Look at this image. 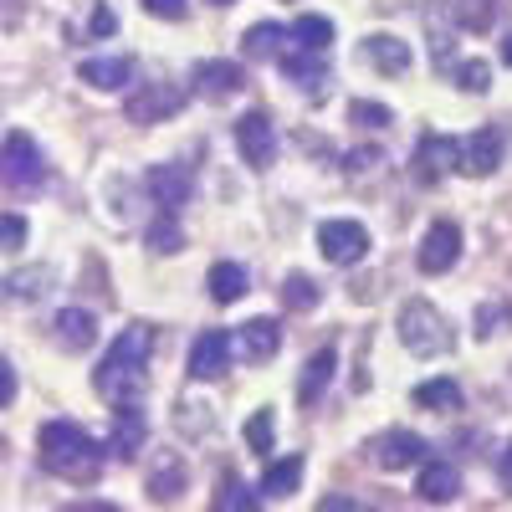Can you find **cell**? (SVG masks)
<instances>
[{"label": "cell", "instance_id": "cell-3", "mask_svg": "<svg viewBox=\"0 0 512 512\" xmlns=\"http://www.w3.org/2000/svg\"><path fill=\"white\" fill-rule=\"evenodd\" d=\"M395 333L415 359H436V354L451 349V323L441 318L436 303H425V297H405L400 318H395Z\"/></svg>", "mask_w": 512, "mask_h": 512}, {"label": "cell", "instance_id": "cell-8", "mask_svg": "<svg viewBox=\"0 0 512 512\" xmlns=\"http://www.w3.org/2000/svg\"><path fill=\"white\" fill-rule=\"evenodd\" d=\"M236 149L251 169H272L277 164V128L267 113H246L236 118Z\"/></svg>", "mask_w": 512, "mask_h": 512}, {"label": "cell", "instance_id": "cell-18", "mask_svg": "<svg viewBox=\"0 0 512 512\" xmlns=\"http://www.w3.org/2000/svg\"><path fill=\"white\" fill-rule=\"evenodd\" d=\"M52 333H57V344H62L67 354H82V349L98 344V318H93L88 308H62L57 323H52Z\"/></svg>", "mask_w": 512, "mask_h": 512}, {"label": "cell", "instance_id": "cell-31", "mask_svg": "<svg viewBox=\"0 0 512 512\" xmlns=\"http://www.w3.org/2000/svg\"><path fill=\"white\" fill-rule=\"evenodd\" d=\"M292 41H297V47H313V52H328L333 47V21L328 16H297Z\"/></svg>", "mask_w": 512, "mask_h": 512}, {"label": "cell", "instance_id": "cell-19", "mask_svg": "<svg viewBox=\"0 0 512 512\" xmlns=\"http://www.w3.org/2000/svg\"><path fill=\"white\" fill-rule=\"evenodd\" d=\"M415 492H420V502L446 507V502H456V492H461V472H456V466H446V461H420Z\"/></svg>", "mask_w": 512, "mask_h": 512}, {"label": "cell", "instance_id": "cell-40", "mask_svg": "<svg viewBox=\"0 0 512 512\" xmlns=\"http://www.w3.org/2000/svg\"><path fill=\"white\" fill-rule=\"evenodd\" d=\"M26 246V221L21 216H0V251H21Z\"/></svg>", "mask_w": 512, "mask_h": 512}, {"label": "cell", "instance_id": "cell-11", "mask_svg": "<svg viewBox=\"0 0 512 512\" xmlns=\"http://www.w3.org/2000/svg\"><path fill=\"white\" fill-rule=\"evenodd\" d=\"M425 451H431V446H425L415 431H384V436L369 441V456H374L379 472H405V466H420Z\"/></svg>", "mask_w": 512, "mask_h": 512}, {"label": "cell", "instance_id": "cell-27", "mask_svg": "<svg viewBox=\"0 0 512 512\" xmlns=\"http://www.w3.org/2000/svg\"><path fill=\"white\" fill-rule=\"evenodd\" d=\"M185 482H190L185 461H180V456H164V461L154 466V477H149V497H154V502H175V497L185 492Z\"/></svg>", "mask_w": 512, "mask_h": 512}, {"label": "cell", "instance_id": "cell-46", "mask_svg": "<svg viewBox=\"0 0 512 512\" xmlns=\"http://www.w3.org/2000/svg\"><path fill=\"white\" fill-rule=\"evenodd\" d=\"M210 6H236V0H210Z\"/></svg>", "mask_w": 512, "mask_h": 512}, {"label": "cell", "instance_id": "cell-22", "mask_svg": "<svg viewBox=\"0 0 512 512\" xmlns=\"http://www.w3.org/2000/svg\"><path fill=\"white\" fill-rule=\"evenodd\" d=\"M333 369H338V354H333V349H318V354L308 359L303 379H297V405H318L323 390H328V379H333Z\"/></svg>", "mask_w": 512, "mask_h": 512}, {"label": "cell", "instance_id": "cell-16", "mask_svg": "<svg viewBox=\"0 0 512 512\" xmlns=\"http://www.w3.org/2000/svg\"><path fill=\"white\" fill-rule=\"evenodd\" d=\"M497 164H502V134L497 128H477L472 139H461V169L472 180H487Z\"/></svg>", "mask_w": 512, "mask_h": 512}, {"label": "cell", "instance_id": "cell-4", "mask_svg": "<svg viewBox=\"0 0 512 512\" xmlns=\"http://www.w3.org/2000/svg\"><path fill=\"white\" fill-rule=\"evenodd\" d=\"M0 185L6 190H41L47 185V154L36 149L31 134L11 128L6 144H0Z\"/></svg>", "mask_w": 512, "mask_h": 512}, {"label": "cell", "instance_id": "cell-30", "mask_svg": "<svg viewBox=\"0 0 512 512\" xmlns=\"http://www.w3.org/2000/svg\"><path fill=\"white\" fill-rule=\"evenodd\" d=\"M451 11H456V26L461 31H492L497 0H451Z\"/></svg>", "mask_w": 512, "mask_h": 512}, {"label": "cell", "instance_id": "cell-45", "mask_svg": "<svg viewBox=\"0 0 512 512\" xmlns=\"http://www.w3.org/2000/svg\"><path fill=\"white\" fill-rule=\"evenodd\" d=\"M502 62L512 67V36H502Z\"/></svg>", "mask_w": 512, "mask_h": 512}, {"label": "cell", "instance_id": "cell-43", "mask_svg": "<svg viewBox=\"0 0 512 512\" xmlns=\"http://www.w3.org/2000/svg\"><path fill=\"white\" fill-rule=\"evenodd\" d=\"M93 31H98V36H108V31H113V11H108V6H98V16H93Z\"/></svg>", "mask_w": 512, "mask_h": 512}, {"label": "cell", "instance_id": "cell-32", "mask_svg": "<svg viewBox=\"0 0 512 512\" xmlns=\"http://www.w3.org/2000/svg\"><path fill=\"white\" fill-rule=\"evenodd\" d=\"M318 297H323V292H318V282H313V277H303V272H292V277L282 282V303H287L292 313H313V308H318Z\"/></svg>", "mask_w": 512, "mask_h": 512}, {"label": "cell", "instance_id": "cell-39", "mask_svg": "<svg viewBox=\"0 0 512 512\" xmlns=\"http://www.w3.org/2000/svg\"><path fill=\"white\" fill-rule=\"evenodd\" d=\"M144 11L154 21H185L190 16V0H144Z\"/></svg>", "mask_w": 512, "mask_h": 512}, {"label": "cell", "instance_id": "cell-42", "mask_svg": "<svg viewBox=\"0 0 512 512\" xmlns=\"http://www.w3.org/2000/svg\"><path fill=\"white\" fill-rule=\"evenodd\" d=\"M374 159H379V154H374V149H354V154H349V164H344V169H349V175H364V169H369V164H374Z\"/></svg>", "mask_w": 512, "mask_h": 512}, {"label": "cell", "instance_id": "cell-21", "mask_svg": "<svg viewBox=\"0 0 512 512\" xmlns=\"http://www.w3.org/2000/svg\"><path fill=\"white\" fill-rule=\"evenodd\" d=\"M144 436H149V425H144L139 405H118V420H113V441H108V451H113V456H123V461H134V456H139V446H144Z\"/></svg>", "mask_w": 512, "mask_h": 512}, {"label": "cell", "instance_id": "cell-17", "mask_svg": "<svg viewBox=\"0 0 512 512\" xmlns=\"http://www.w3.org/2000/svg\"><path fill=\"white\" fill-rule=\"evenodd\" d=\"M77 77L98 93H123L134 82V57H88L77 67Z\"/></svg>", "mask_w": 512, "mask_h": 512}, {"label": "cell", "instance_id": "cell-9", "mask_svg": "<svg viewBox=\"0 0 512 512\" xmlns=\"http://www.w3.org/2000/svg\"><path fill=\"white\" fill-rule=\"evenodd\" d=\"M144 190L154 195L159 210L175 216V210L190 205V195H195V175H190V164H154L149 175H144Z\"/></svg>", "mask_w": 512, "mask_h": 512}, {"label": "cell", "instance_id": "cell-10", "mask_svg": "<svg viewBox=\"0 0 512 512\" xmlns=\"http://www.w3.org/2000/svg\"><path fill=\"white\" fill-rule=\"evenodd\" d=\"M231 349H236V338L226 328H205L195 338V349H190V379H200V384L221 379L231 369Z\"/></svg>", "mask_w": 512, "mask_h": 512}, {"label": "cell", "instance_id": "cell-44", "mask_svg": "<svg viewBox=\"0 0 512 512\" xmlns=\"http://www.w3.org/2000/svg\"><path fill=\"white\" fill-rule=\"evenodd\" d=\"M502 487H507V492H512V446H507V451H502Z\"/></svg>", "mask_w": 512, "mask_h": 512}, {"label": "cell", "instance_id": "cell-33", "mask_svg": "<svg viewBox=\"0 0 512 512\" xmlns=\"http://www.w3.org/2000/svg\"><path fill=\"white\" fill-rule=\"evenodd\" d=\"M241 436H246V446H251L256 456H267L272 441H277V415H272V410H256V415L246 420V431H241Z\"/></svg>", "mask_w": 512, "mask_h": 512}, {"label": "cell", "instance_id": "cell-28", "mask_svg": "<svg viewBox=\"0 0 512 512\" xmlns=\"http://www.w3.org/2000/svg\"><path fill=\"white\" fill-rule=\"evenodd\" d=\"M205 287H210L216 303H241V297H246V267L216 262V267H210V277H205Z\"/></svg>", "mask_w": 512, "mask_h": 512}, {"label": "cell", "instance_id": "cell-38", "mask_svg": "<svg viewBox=\"0 0 512 512\" xmlns=\"http://www.w3.org/2000/svg\"><path fill=\"white\" fill-rule=\"evenodd\" d=\"M349 118H354L359 128H384V123H390L395 113L384 108V103H364V98H359V103H349Z\"/></svg>", "mask_w": 512, "mask_h": 512}, {"label": "cell", "instance_id": "cell-23", "mask_svg": "<svg viewBox=\"0 0 512 512\" xmlns=\"http://www.w3.org/2000/svg\"><path fill=\"white\" fill-rule=\"evenodd\" d=\"M297 482H303V456H282V461H272L262 472V497L267 502H287L297 492Z\"/></svg>", "mask_w": 512, "mask_h": 512}, {"label": "cell", "instance_id": "cell-29", "mask_svg": "<svg viewBox=\"0 0 512 512\" xmlns=\"http://www.w3.org/2000/svg\"><path fill=\"white\" fill-rule=\"evenodd\" d=\"M507 328H512V303H502V297L482 303L477 318H472V333L482 338V344H487V338H497V333H507Z\"/></svg>", "mask_w": 512, "mask_h": 512}, {"label": "cell", "instance_id": "cell-14", "mask_svg": "<svg viewBox=\"0 0 512 512\" xmlns=\"http://www.w3.org/2000/svg\"><path fill=\"white\" fill-rule=\"evenodd\" d=\"M277 67H282V77L292 82V88H308V93H318L323 82H328L323 52H313V47H282Z\"/></svg>", "mask_w": 512, "mask_h": 512}, {"label": "cell", "instance_id": "cell-7", "mask_svg": "<svg viewBox=\"0 0 512 512\" xmlns=\"http://www.w3.org/2000/svg\"><path fill=\"white\" fill-rule=\"evenodd\" d=\"M185 108V93L175 88V82H144V88L123 103V113H128V123H139V128H149V123H164L169 113H180Z\"/></svg>", "mask_w": 512, "mask_h": 512}, {"label": "cell", "instance_id": "cell-6", "mask_svg": "<svg viewBox=\"0 0 512 512\" xmlns=\"http://www.w3.org/2000/svg\"><path fill=\"white\" fill-rule=\"evenodd\" d=\"M318 251L333 267H359L369 256V231L359 221H323L318 226Z\"/></svg>", "mask_w": 512, "mask_h": 512}, {"label": "cell", "instance_id": "cell-34", "mask_svg": "<svg viewBox=\"0 0 512 512\" xmlns=\"http://www.w3.org/2000/svg\"><path fill=\"white\" fill-rule=\"evenodd\" d=\"M185 246V231L175 226V216H169V210H159V221L149 226V251L154 256H169V251H180Z\"/></svg>", "mask_w": 512, "mask_h": 512}, {"label": "cell", "instance_id": "cell-37", "mask_svg": "<svg viewBox=\"0 0 512 512\" xmlns=\"http://www.w3.org/2000/svg\"><path fill=\"white\" fill-rule=\"evenodd\" d=\"M216 512H256V492L251 487H241L236 477L226 482V492L216 497Z\"/></svg>", "mask_w": 512, "mask_h": 512}, {"label": "cell", "instance_id": "cell-12", "mask_svg": "<svg viewBox=\"0 0 512 512\" xmlns=\"http://www.w3.org/2000/svg\"><path fill=\"white\" fill-rule=\"evenodd\" d=\"M190 82H195V98H205V103H231V98L246 88V72H241V62L216 57V62H200Z\"/></svg>", "mask_w": 512, "mask_h": 512}, {"label": "cell", "instance_id": "cell-15", "mask_svg": "<svg viewBox=\"0 0 512 512\" xmlns=\"http://www.w3.org/2000/svg\"><path fill=\"white\" fill-rule=\"evenodd\" d=\"M364 62L374 67V72H384V77H405L410 72V47L400 36H390V31H374V36H364Z\"/></svg>", "mask_w": 512, "mask_h": 512}, {"label": "cell", "instance_id": "cell-13", "mask_svg": "<svg viewBox=\"0 0 512 512\" xmlns=\"http://www.w3.org/2000/svg\"><path fill=\"white\" fill-rule=\"evenodd\" d=\"M456 256H461V226H456V221H436L431 231H425L415 262H420L425 277H441V272L456 267Z\"/></svg>", "mask_w": 512, "mask_h": 512}, {"label": "cell", "instance_id": "cell-1", "mask_svg": "<svg viewBox=\"0 0 512 512\" xmlns=\"http://www.w3.org/2000/svg\"><path fill=\"white\" fill-rule=\"evenodd\" d=\"M149 354H154V328L149 323H128L108 344L103 364L93 369V390L113 410L118 405H139L144 390H149Z\"/></svg>", "mask_w": 512, "mask_h": 512}, {"label": "cell", "instance_id": "cell-5", "mask_svg": "<svg viewBox=\"0 0 512 512\" xmlns=\"http://www.w3.org/2000/svg\"><path fill=\"white\" fill-rule=\"evenodd\" d=\"M451 169H461V139H446V134H420L415 154H410V180L420 190L441 185Z\"/></svg>", "mask_w": 512, "mask_h": 512}, {"label": "cell", "instance_id": "cell-41", "mask_svg": "<svg viewBox=\"0 0 512 512\" xmlns=\"http://www.w3.org/2000/svg\"><path fill=\"white\" fill-rule=\"evenodd\" d=\"M16 400V369H11V359H0V405H11Z\"/></svg>", "mask_w": 512, "mask_h": 512}, {"label": "cell", "instance_id": "cell-25", "mask_svg": "<svg viewBox=\"0 0 512 512\" xmlns=\"http://www.w3.org/2000/svg\"><path fill=\"white\" fill-rule=\"evenodd\" d=\"M410 400H415L420 410L451 415V410H461V384H456V379H425V384H415Z\"/></svg>", "mask_w": 512, "mask_h": 512}, {"label": "cell", "instance_id": "cell-20", "mask_svg": "<svg viewBox=\"0 0 512 512\" xmlns=\"http://www.w3.org/2000/svg\"><path fill=\"white\" fill-rule=\"evenodd\" d=\"M241 354L246 359H256V364H267L277 349H282V328H277V318H251V323H241Z\"/></svg>", "mask_w": 512, "mask_h": 512}, {"label": "cell", "instance_id": "cell-24", "mask_svg": "<svg viewBox=\"0 0 512 512\" xmlns=\"http://www.w3.org/2000/svg\"><path fill=\"white\" fill-rule=\"evenodd\" d=\"M287 36H292V31L277 26V21H256V26H246V36H241V52H246L251 62L282 57V41H287Z\"/></svg>", "mask_w": 512, "mask_h": 512}, {"label": "cell", "instance_id": "cell-35", "mask_svg": "<svg viewBox=\"0 0 512 512\" xmlns=\"http://www.w3.org/2000/svg\"><path fill=\"white\" fill-rule=\"evenodd\" d=\"M456 88L472 93V98H482V93L492 88V67H487L482 57H466V62L456 67Z\"/></svg>", "mask_w": 512, "mask_h": 512}, {"label": "cell", "instance_id": "cell-26", "mask_svg": "<svg viewBox=\"0 0 512 512\" xmlns=\"http://www.w3.org/2000/svg\"><path fill=\"white\" fill-rule=\"evenodd\" d=\"M47 287H52L47 267H26V272H11L6 282H0V297H6V303H36Z\"/></svg>", "mask_w": 512, "mask_h": 512}, {"label": "cell", "instance_id": "cell-36", "mask_svg": "<svg viewBox=\"0 0 512 512\" xmlns=\"http://www.w3.org/2000/svg\"><path fill=\"white\" fill-rule=\"evenodd\" d=\"M425 21H431V62H436V67H451V41H456V31L441 21V0L431 6V16H425Z\"/></svg>", "mask_w": 512, "mask_h": 512}, {"label": "cell", "instance_id": "cell-2", "mask_svg": "<svg viewBox=\"0 0 512 512\" xmlns=\"http://www.w3.org/2000/svg\"><path fill=\"white\" fill-rule=\"evenodd\" d=\"M36 446H41V466L72 487H93L103 477V461H108L103 446L72 420H47L36 431Z\"/></svg>", "mask_w": 512, "mask_h": 512}]
</instances>
